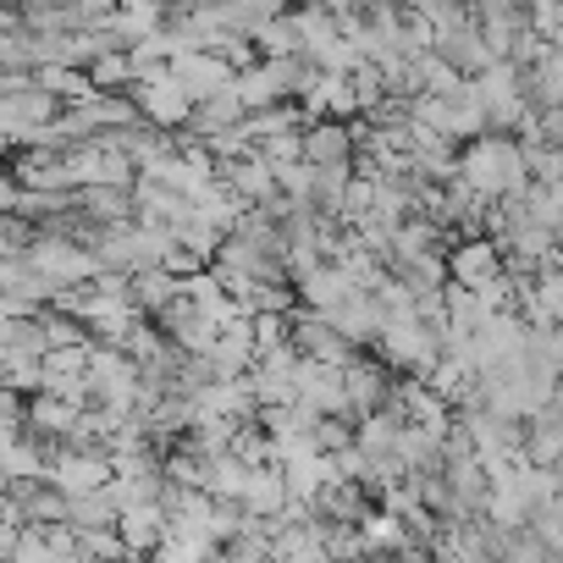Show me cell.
<instances>
[{
    "mask_svg": "<svg viewBox=\"0 0 563 563\" xmlns=\"http://www.w3.org/2000/svg\"><path fill=\"white\" fill-rule=\"evenodd\" d=\"M29 78L40 84V89H51L62 106H73V100H84L95 84H89V73L84 67H51V62H40V67H29Z\"/></svg>",
    "mask_w": 563,
    "mask_h": 563,
    "instance_id": "ba28073f",
    "label": "cell"
},
{
    "mask_svg": "<svg viewBox=\"0 0 563 563\" xmlns=\"http://www.w3.org/2000/svg\"><path fill=\"white\" fill-rule=\"evenodd\" d=\"M166 73L183 84V95L188 100H205V95H216V89H227L232 84V62L227 56H216V51H199V45H183L172 62H166Z\"/></svg>",
    "mask_w": 563,
    "mask_h": 563,
    "instance_id": "3957f363",
    "label": "cell"
},
{
    "mask_svg": "<svg viewBox=\"0 0 563 563\" xmlns=\"http://www.w3.org/2000/svg\"><path fill=\"white\" fill-rule=\"evenodd\" d=\"M73 205L89 216V221H128L133 216V199L122 183H78L73 188Z\"/></svg>",
    "mask_w": 563,
    "mask_h": 563,
    "instance_id": "52a82bcc",
    "label": "cell"
},
{
    "mask_svg": "<svg viewBox=\"0 0 563 563\" xmlns=\"http://www.w3.org/2000/svg\"><path fill=\"white\" fill-rule=\"evenodd\" d=\"M288 349H294L299 360H321V365H343L349 354H360L321 310H305V305L288 310Z\"/></svg>",
    "mask_w": 563,
    "mask_h": 563,
    "instance_id": "7a4b0ae2",
    "label": "cell"
},
{
    "mask_svg": "<svg viewBox=\"0 0 563 563\" xmlns=\"http://www.w3.org/2000/svg\"><path fill=\"white\" fill-rule=\"evenodd\" d=\"M84 73H89L95 89H128V84H133V62H128V51H100Z\"/></svg>",
    "mask_w": 563,
    "mask_h": 563,
    "instance_id": "30bf717a",
    "label": "cell"
},
{
    "mask_svg": "<svg viewBox=\"0 0 563 563\" xmlns=\"http://www.w3.org/2000/svg\"><path fill=\"white\" fill-rule=\"evenodd\" d=\"M459 177H464L481 199H503V194H514V188L530 183L525 155H519V139H514V133H492V128L459 144Z\"/></svg>",
    "mask_w": 563,
    "mask_h": 563,
    "instance_id": "6da1fadb",
    "label": "cell"
},
{
    "mask_svg": "<svg viewBox=\"0 0 563 563\" xmlns=\"http://www.w3.org/2000/svg\"><path fill=\"white\" fill-rule=\"evenodd\" d=\"M327 321L360 349V343H371L376 338V327H382V310H376V299L365 294V288H354L349 299H338L332 310H327Z\"/></svg>",
    "mask_w": 563,
    "mask_h": 563,
    "instance_id": "8992f818",
    "label": "cell"
},
{
    "mask_svg": "<svg viewBox=\"0 0 563 563\" xmlns=\"http://www.w3.org/2000/svg\"><path fill=\"white\" fill-rule=\"evenodd\" d=\"M254 51L260 56H294L299 51V29H294V12H276V18H265L254 34Z\"/></svg>",
    "mask_w": 563,
    "mask_h": 563,
    "instance_id": "9c48e42d",
    "label": "cell"
},
{
    "mask_svg": "<svg viewBox=\"0 0 563 563\" xmlns=\"http://www.w3.org/2000/svg\"><path fill=\"white\" fill-rule=\"evenodd\" d=\"M117 536H122V547L139 558V552H155L161 547V536H166V508L161 503H122V514H117Z\"/></svg>",
    "mask_w": 563,
    "mask_h": 563,
    "instance_id": "5b68a950",
    "label": "cell"
},
{
    "mask_svg": "<svg viewBox=\"0 0 563 563\" xmlns=\"http://www.w3.org/2000/svg\"><path fill=\"white\" fill-rule=\"evenodd\" d=\"M442 265H448V282H459V288H481V282H492L503 271V254H497V243L486 232H475V238H453L442 249Z\"/></svg>",
    "mask_w": 563,
    "mask_h": 563,
    "instance_id": "277c9868",
    "label": "cell"
}]
</instances>
